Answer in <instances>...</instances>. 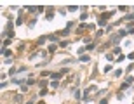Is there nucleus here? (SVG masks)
<instances>
[{
	"instance_id": "obj_6",
	"label": "nucleus",
	"mask_w": 134,
	"mask_h": 104,
	"mask_svg": "<svg viewBox=\"0 0 134 104\" xmlns=\"http://www.w3.org/2000/svg\"><path fill=\"white\" fill-rule=\"evenodd\" d=\"M57 37H59L57 33H52V35L47 37V40H49V42H57Z\"/></svg>"
},
{
	"instance_id": "obj_22",
	"label": "nucleus",
	"mask_w": 134,
	"mask_h": 104,
	"mask_svg": "<svg viewBox=\"0 0 134 104\" xmlns=\"http://www.w3.org/2000/svg\"><path fill=\"white\" fill-rule=\"evenodd\" d=\"M57 45H59V47H68L70 43H68V42H66V40H63V42H59Z\"/></svg>"
},
{
	"instance_id": "obj_32",
	"label": "nucleus",
	"mask_w": 134,
	"mask_h": 104,
	"mask_svg": "<svg viewBox=\"0 0 134 104\" xmlns=\"http://www.w3.org/2000/svg\"><path fill=\"white\" fill-rule=\"evenodd\" d=\"M9 85V82H2V83H0V88H5Z\"/></svg>"
},
{
	"instance_id": "obj_40",
	"label": "nucleus",
	"mask_w": 134,
	"mask_h": 104,
	"mask_svg": "<svg viewBox=\"0 0 134 104\" xmlns=\"http://www.w3.org/2000/svg\"><path fill=\"white\" fill-rule=\"evenodd\" d=\"M127 59H131V61H132V59H134V52H131V54L127 56Z\"/></svg>"
},
{
	"instance_id": "obj_38",
	"label": "nucleus",
	"mask_w": 134,
	"mask_h": 104,
	"mask_svg": "<svg viewBox=\"0 0 134 104\" xmlns=\"http://www.w3.org/2000/svg\"><path fill=\"white\" fill-rule=\"evenodd\" d=\"M9 75H16V68H11L9 69Z\"/></svg>"
},
{
	"instance_id": "obj_18",
	"label": "nucleus",
	"mask_w": 134,
	"mask_h": 104,
	"mask_svg": "<svg viewBox=\"0 0 134 104\" xmlns=\"http://www.w3.org/2000/svg\"><path fill=\"white\" fill-rule=\"evenodd\" d=\"M2 54H4V57H11V50H7V49H2Z\"/></svg>"
},
{
	"instance_id": "obj_1",
	"label": "nucleus",
	"mask_w": 134,
	"mask_h": 104,
	"mask_svg": "<svg viewBox=\"0 0 134 104\" xmlns=\"http://www.w3.org/2000/svg\"><path fill=\"white\" fill-rule=\"evenodd\" d=\"M68 73V68H63L61 71H56V73H51V80L52 82H59L61 78H64V75Z\"/></svg>"
},
{
	"instance_id": "obj_10",
	"label": "nucleus",
	"mask_w": 134,
	"mask_h": 104,
	"mask_svg": "<svg viewBox=\"0 0 134 104\" xmlns=\"http://www.w3.org/2000/svg\"><path fill=\"white\" fill-rule=\"evenodd\" d=\"M127 35H129L127 30H118V37H120V38H124V37H127Z\"/></svg>"
},
{
	"instance_id": "obj_21",
	"label": "nucleus",
	"mask_w": 134,
	"mask_h": 104,
	"mask_svg": "<svg viewBox=\"0 0 134 104\" xmlns=\"http://www.w3.org/2000/svg\"><path fill=\"white\" fill-rule=\"evenodd\" d=\"M16 24H18V26H21V24H23V18H21V14L18 16V19H16Z\"/></svg>"
},
{
	"instance_id": "obj_27",
	"label": "nucleus",
	"mask_w": 134,
	"mask_h": 104,
	"mask_svg": "<svg viewBox=\"0 0 134 104\" xmlns=\"http://www.w3.org/2000/svg\"><path fill=\"white\" fill-rule=\"evenodd\" d=\"M124 59H125V56H124V54H120V56H118V57H117V62H122V61H124Z\"/></svg>"
},
{
	"instance_id": "obj_42",
	"label": "nucleus",
	"mask_w": 134,
	"mask_h": 104,
	"mask_svg": "<svg viewBox=\"0 0 134 104\" xmlns=\"http://www.w3.org/2000/svg\"><path fill=\"white\" fill-rule=\"evenodd\" d=\"M38 104H45V102H44V101H40V102H38Z\"/></svg>"
},
{
	"instance_id": "obj_35",
	"label": "nucleus",
	"mask_w": 134,
	"mask_h": 104,
	"mask_svg": "<svg viewBox=\"0 0 134 104\" xmlns=\"http://www.w3.org/2000/svg\"><path fill=\"white\" fill-rule=\"evenodd\" d=\"M122 73H124V71H122V69H117V71H115V73H113V75H115V76H120V75H122Z\"/></svg>"
},
{
	"instance_id": "obj_29",
	"label": "nucleus",
	"mask_w": 134,
	"mask_h": 104,
	"mask_svg": "<svg viewBox=\"0 0 134 104\" xmlns=\"http://www.w3.org/2000/svg\"><path fill=\"white\" fill-rule=\"evenodd\" d=\"M14 101H16V102H21V101H23V97H21V94H19V95H14Z\"/></svg>"
},
{
	"instance_id": "obj_20",
	"label": "nucleus",
	"mask_w": 134,
	"mask_h": 104,
	"mask_svg": "<svg viewBox=\"0 0 134 104\" xmlns=\"http://www.w3.org/2000/svg\"><path fill=\"white\" fill-rule=\"evenodd\" d=\"M87 18H89V16H87V12H82V16H80V21H84V23H85V21H87Z\"/></svg>"
},
{
	"instance_id": "obj_12",
	"label": "nucleus",
	"mask_w": 134,
	"mask_h": 104,
	"mask_svg": "<svg viewBox=\"0 0 134 104\" xmlns=\"http://www.w3.org/2000/svg\"><path fill=\"white\" fill-rule=\"evenodd\" d=\"M79 59H64V61H61V64H72V62H77Z\"/></svg>"
},
{
	"instance_id": "obj_41",
	"label": "nucleus",
	"mask_w": 134,
	"mask_h": 104,
	"mask_svg": "<svg viewBox=\"0 0 134 104\" xmlns=\"http://www.w3.org/2000/svg\"><path fill=\"white\" fill-rule=\"evenodd\" d=\"M99 104H108V99H101V101H99Z\"/></svg>"
},
{
	"instance_id": "obj_19",
	"label": "nucleus",
	"mask_w": 134,
	"mask_h": 104,
	"mask_svg": "<svg viewBox=\"0 0 134 104\" xmlns=\"http://www.w3.org/2000/svg\"><path fill=\"white\" fill-rule=\"evenodd\" d=\"M68 11H70V12H77V11H79V7H77V5H70V7H68Z\"/></svg>"
},
{
	"instance_id": "obj_7",
	"label": "nucleus",
	"mask_w": 134,
	"mask_h": 104,
	"mask_svg": "<svg viewBox=\"0 0 134 104\" xmlns=\"http://www.w3.org/2000/svg\"><path fill=\"white\" fill-rule=\"evenodd\" d=\"M79 61H80V62H89V61H91V57H89L87 54H84V56H80V57H79Z\"/></svg>"
},
{
	"instance_id": "obj_30",
	"label": "nucleus",
	"mask_w": 134,
	"mask_h": 104,
	"mask_svg": "<svg viewBox=\"0 0 134 104\" xmlns=\"http://www.w3.org/2000/svg\"><path fill=\"white\" fill-rule=\"evenodd\" d=\"M56 49H57V43H54V45H51V47H49V50H51V52H54Z\"/></svg>"
},
{
	"instance_id": "obj_23",
	"label": "nucleus",
	"mask_w": 134,
	"mask_h": 104,
	"mask_svg": "<svg viewBox=\"0 0 134 104\" xmlns=\"http://www.w3.org/2000/svg\"><path fill=\"white\" fill-rule=\"evenodd\" d=\"M103 33H106V30H99V31H96V38H99Z\"/></svg>"
},
{
	"instance_id": "obj_36",
	"label": "nucleus",
	"mask_w": 134,
	"mask_h": 104,
	"mask_svg": "<svg viewBox=\"0 0 134 104\" xmlns=\"http://www.w3.org/2000/svg\"><path fill=\"white\" fill-rule=\"evenodd\" d=\"M33 83H35V80H33V78H30V80H26V85H33Z\"/></svg>"
},
{
	"instance_id": "obj_25",
	"label": "nucleus",
	"mask_w": 134,
	"mask_h": 104,
	"mask_svg": "<svg viewBox=\"0 0 134 104\" xmlns=\"http://www.w3.org/2000/svg\"><path fill=\"white\" fill-rule=\"evenodd\" d=\"M113 26H115V24H108V26H106V33H111V30H113Z\"/></svg>"
},
{
	"instance_id": "obj_8",
	"label": "nucleus",
	"mask_w": 134,
	"mask_h": 104,
	"mask_svg": "<svg viewBox=\"0 0 134 104\" xmlns=\"http://www.w3.org/2000/svg\"><path fill=\"white\" fill-rule=\"evenodd\" d=\"M12 28H14V24H12V21H9V23H7V26H5V33H11V31H12Z\"/></svg>"
},
{
	"instance_id": "obj_28",
	"label": "nucleus",
	"mask_w": 134,
	"mask_h": 104,
	"mask_svg": "<svg viewBox=\"0 0 134 104\" xmlns=\"http://www.w3.org/2000/svg\"><path fill=\"white\" fill-rule=\"evenodd\" d=\"M51 87H52V88H57V87H59V82H51Z\"/></svg>"
},
{
	"instance_id": "obj_39",
	"label": "nucleus",
	"mask_w": 134,
	"mask_h": 104,
	"mask_svg": "<svg viewBox=\"0 0 134 104\" xmlns=\"http://www.w3.org/2000/svg\"><path fill=\"white\" fill-rule=\"evenodd\" d=\"M25 104H35V97H33V99H30V101H26Z\"/></svg>"
},
{
	"instance_id": "obj_34",
	"label": "nucleus",
	"mask_w": 134,
	"mask_h": 104,
	"mask_svg": "<svg viewBox=\"0 0 134 104\" xmlns=\"http://www.w3.org/2000/svg\"><path fill=\"white\" fill-rule=\"evenodd\" d=\"M106 59H108V61H115V59H113V54H106Z\"/></svg>"
},
{
	"instance_id": "obj_3",
	"label": "nucleus",
	"mask_w": 134,
	"mask_h": 104,
	"mask_svg": "<svg viewBox=\"0 0 134 104\" xmlns=\"http://www.w3.org/2000/svg\"><path fill=\"white\" fill-rule=\"evenodd\" d=\"M45 19H47V21H52V19H54V7H49V9H47Z\"/></svg>"
},
{
	"instance_id": "obj_24",
	"label": "nucleus",
	"mask_w": 134,
	"mask_h": 104,
	"mask_svg": "<svg viewBox=\"0 0 134 104\" xmlns=\"http://www.w3.org/2000/svg\"><path fill=\"white\" fill-rule=\"evenodd\" d=\"M40 76H42V78H45V76H51V71H42V73H40Z\"/></svg>"
},
{
	"instance_id": "obj_11",
	"label": "nucleus",
	"mask_w": 134,
	"mask_h": 104,
	"mask_svg": "<svg viewBox=\"0 0 134 104\" xmlns=\"http://www.w3.org/2000/svg\"><path fill=\"white\" fill-rule=\"evenodd\" d=\"M125 83H129V85H132V83H134V78H132V75H127V76H125Z\"/></svg>"
},
{
	"instance_id": "obj_13",
	"label": "nucleus",
	"mask_w": 134,
	"mask_h": 104,
	"mask_svg": "<svg viewBox=\"0 0 134 104\" xmlns=\"http://www.w3.org/2000/svg\"><path fill=\"white\" fill-rule=\"evenodd\" d=\"M26 11H30V12H33V14H35V12H38V7H33V5H28V7H26Z\"/></svg>"
},
{
	"instance_id": "obj_15",
	"label": "nucleus",
	"mask_w": 134,
	"mask_h": 104,
	"mask_svg": "<svg viewBox=\"0 0 134 104\" xmlns=\"http://www.w3.org/2000/svg\"><path fill=\"white\" fill-rule=\"evenodd\" d=\"M118 88H120V92H125V90L129 88V83H125V82H124V83H122V85H120Z\"/></svg>"
},
{
	"instance_id": "obj_17",
	"label": "nucleus",
	"mask_w": 134,
	"mask_h": 104,
	"mask_svg": "<svg viewBox=\"0 0 134 104\" xmlns=\"http://www.w3.org/2000/svg\"><path fill=\"white\" fill-rule=\"evenodd\" d=\"M73 95H75V99H82V92H80L79 88H77V90L73 92Z\"/></svg>"
},
{
	"instance_id": "obj_33",
	"label": "nucleus",
	"mask_w": 134,
	"mask_h": 104,
	"mask_svg": "<svg viewBox=\"0 0 134 104\" xmlns=\"http://www.w3.org/2000/svg\"><path fill=\"white\" fill-rule=\"evenodd\" d=\"M7 45H11V38H7V40H5V42H4V49H5V47H7Z\"/></svg>"
},
{
	"instance_id": "obj_14",
	"label": "nucleus",
	"mask_w": 134,
	"mask_h": 104,
	"mask_svg": "<svg viewBox=\"0 0 134 104\" xmlns=\"http://www.w3.org/2000/svg\"><path fill=\"white\" fill-rule=\"evenodd\" d=\"M101 16H103V18H105V19L108 21V18H111V16H113V11H110V12H103Z\"/></svg>"
},
{
	"instance_id": "obj_9",
	"label": "nucleus",
	"mask_w": 134,
	"mask_h": 104,
	"mask_svg": "<svg viewBox=\"0 0 134 104\" xmlns=\"http://www.w3.org/2000/svg\"><path fill=\"white\" fill-rule=\"evenodd\" d=\"M57 35H61V37H68V35H70V30H68V28H64V30H61Z\"/></svg>"
},
{
	"instance_id": "obj_26",
	"label": "nucleus",
	"mask_w": 134,
	"mask_h": 104,
	"mask_svg": "<svg viewBox=\"0 0 134 104\" xmlns=\"http://www.w3.org/2000/svg\"><path fill=\"white\" fill-rule=\"evenodd\" d=\"M45 40H47V37H40V38H38V40H37V43H44V42H45Z\"/></svg>"
},
{
	"instance_id": "obj_31",
	"label": "nucleus",
	"mask_w": 134,
	"mask_h": 104,
	"mask_svg": "<svg viewBox=\"0 0 134 104\" xmlns=\"http://www.w3.org/2000/svg\"><path fill=\"white\" fill-rule=\"evenodd\" d=\"M113 54H117V56H120V47H115V49H113Z\"/></svg>"
},
{
	"instance_id": "obj_5",
	"label": "nucleus",
	"mask_w": 134,
	"mask_h": 104,
	"mask_svg": "<svg viewBox=\"0 0 134 104\" xmlns=\"http://www.w3.org/2000/svg\"><path fill=\"white\" fill-rule=\"evenodd\" d=\"M89 28V24H85V23H82V24H79V28H77V33H82L84 30H87Z\"/></svg>"
},
{
	"instance_id": "obj_16",
	"label": "nucleus",
	"mask_w": 134,
	"mask_h": 104,
	"mask_svg": "<svg viewBox=\"0 0 134 104\" xmlns=\"http://www.w3.org/2000/svg\"><path fill=\"white\" fill-rule=\"evenodd\" d=\"M96 49V43H87L85 45V50H94Z\"/></svg>"
},
{
	"instance_id": "obj_4",
	"label": "nucleus",
	"mask_w": 134,
	"mask_h": 104,
	"mask_svg": "<svg viewBox=\"0 0 134 104\" xmlns=\"http://www.w3.org/2000/svg\"><path fill=\"white\" fill-rule=\"evenodd\" d=\"M98 24H99V26H101V30H103V28L106 26V19H105L103 16H99V18H98Z\"/></svg>"
},
{
	"instance_id": "obj_37",
	"label": "nucleus",
	"mask_w": 134,
	"mask_h": 104,
	"mask_svg": "<svg viewBox=\"0 0 134 104\" xmlns=\"http://www.w3.org/2000/svg\"><path fill=\"white\" fill-rule=\"evenodd\" d=\"M106 92H108L106 88H103V90H98V95H103V94H106Z\"/></svg>"
},
{
	"instance_id": "obj_2",
	"label": "nucleus",
	"mask_w": 134,
	"mask_h": 104,
	"mask_svg": "<svg viewBox=\"0 0 134 104\" xmlns=\"http://www.w3.org/2000/svg\"><path fill=\"white\" fill-rule=\"evenodd\" d=\"M120 40H122V38L118 37V33H113V35L110 37V42H108V43H110V45H118Z\"/></svg>"
}]
</instances>
